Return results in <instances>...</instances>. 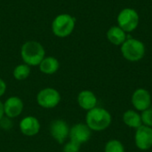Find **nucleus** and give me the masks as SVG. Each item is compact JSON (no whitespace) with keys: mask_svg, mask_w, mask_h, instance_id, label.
I'll return each instance as SVG.
<instances>
[{"mask_svg":"<svg viewBox=\"0 0 152 152\" xmlns=\"http://www.w3.org/2000/svg\"><path fill=\"white\" fill-rule=\"evenodd\" d=\"M20 56L23 63L29 67L38 66L45 57V50L42 44L35 40L25 42L20 48Z\"/></svg>","mask_w":152,"mask_h":152,"instance_id":"nucleus-1","label":"nucleus"},{"mask_svg":"<svg viewBox=\"0 0 152 152\" xmlns=\"http://www.w3.org/2000/svg\"><path fill=\"white\" fill-rule=\"evenodd\" d=\"M112 121L110 113L100 107H95L87 111L86 117V124L87 126L95 132H101L107 129Z\"/></svg>","mask_w":152,"mask_h":152,"instance_id":"nucleus-2","label":"nucleus"},{"mask_svg":"<svg viewBox=\"0 0 152 152\" xmlns=\"http://www.w3.org/2000/svg\"><path fill=\"white\" fill-rule=\"evenodd\" d=\"M76 27V19L69 13H60L52 21V32L60 38L68 37Z\"/></svg>","mask_w":152,"mask_h":152,"instance_id":"nucleus-3","label":"nucleus"},{"mask_svg":"<svg viewBox=\"0 0 152 152\" xmlns=\"http://www.w3.org/2000/svg\"><path fill=\"white\" fill-rule=\"evenodd\" d=\"M122 56L128 61L136 62L141 61L146 52L143 42L137 38H128L120 45Z\"/></svg>","mask_w":152,"mask_h":152,"instance_id":"nucleus-4","label":"nucleus"},{"mask_svg":"<svg viewBox=\"0 0 152 152\" xmlns=\"http://www.w3.org/2000/svg\"><path fill=\"white\" fill-rule=\"evenodd\" d=\"M118 26L125 32L131 33L134 31L140 23V16L136 10L126 7L122 9L117 17Z\"/></svg>","mask_w":152,"mask_h":152,"instance_id":"nucleus-5","label":"nucleus"},{"mask_svg":"<svg viewBox=\"0 0 152 152\" xmlns=\"http://www.w3.org/2000/svg\"><path fill=\"white\" fill-rule=\"evenodd\" d=\"M61 102L60 93L53 87H45L40 90L37 95V104L44 109H53Z\"/></svg>","mask_w":152,"mask_h":152,"instance_id":"nucleus-6","label":"nucleus"},{"mask_svg":"<svg viewBox=\"0 0 152 152\" xmlns=\"http://www.w3.org/2000/svg\"><path fill=\"white\" fill-rule=\"evenodd\" d=\"M69 126L62 119H55L50 125V134L53 139L60 144L66 142L69 135Z\"/></svg>","mask_w":152,"mask_h":152,"instance_id":"nucleus-7","label":"nucleus"},{"mask_svg":"<svg viewBox=\"0 0 152 152\" xmlns=\"http://www.w3.org/2000/svg\"><path fill=\"white\" fill-rule=\"evenodd\" d=\"M92 135V130L87 126L86 124L77 123L71 126L69 129V139L70 141L81 145L88 142Z\"/></svg>","mask_w":152,"mask_h":152,"instance_id":"nucleus-8","label":"nucleus"},{"mask_svg":"<svg viewBox=\"0 0 152 152\" xmlns=\"http://www.w3.org/2000/svg\"><path fill=\"white\" fill-rule=\"evenodd\" d=\"M136 147L141 151H147L152 148V127L142 125L136 129L134 134Z\"/></svg>","mask_w":152,"mask_h":152,"instance_id":"nucleus-9","label":"nucleus"},{"mask_svg":"<svg viewBox=\"0 0 152 152\" xmlns=\"http://www.w3.org/2000/svg\"><path fill=\"white\" fill-rule=\"evenodd\" d=\"M132 104L138 111H143L151 108V96L149 91L144 88L136 89L132 95Z\"/></svg>","mask_w":152,"mask_h":152,"instance_id":"nucleus-10","label":"nucleus"},{"mask_svg":"<svg viewBox=\"0 0 152 152\" xmlns=\"http://www.w3.org/2000/svg\"><path fill=\"white\" fill-rule=\"evenodd\" d=\"M23 102L18 96H11L5 100L4 102V116L10 118H15L19 117L23 110Z\"/></svg>","mask_w":152,"mask_h":152,"instance_id":"nucleus-11","label":"nucleus"},{"mask_svg":"<svg viewBox=\"0 0 152 152\" xmlns=\"http://www.w3.org/2000/svg\"><path fill=\"white\" fill-rule=\"evenodd\" d=\"M40 122L33 116H27L23 118L19 124V128L21 134L28 137L37 135L40 131Z\"/></svg>","mask_w":152,"mask_h":152,"instance_id":"nucleus-12","label":"nucleus"},{"mask_svg":"<svg viewBox=\"0 0 152 152\" xmlns=\"http://www.w3.org/2000/svg\"><path fill=\"white\" fill-rule=\"evenodd\" d=\"M77 103L81 109L88 111L96 107L97 97L92 91L83 90L77 95Z\"/></svg>","mask_w":152,"mask_h":152,"instance_id":"nucleus-13","label":"nucleus"},{"mask_svg":"<svg viewBox=\"0 0 152 152\" xmlns=\"http://www.w3.org/2000/svg\"><path fill=\"white\" fill-rule=\"evenodd\" d=\"M106 37L109 42L114 45H121L127 39L126 32H125L118 25L111 26L108 29L106 33Z\"/></svg>","mask_w":152,"mask_h":152,"instance_id":"nucleus-14","label":"nucleus"},{"mask_svg":"<svg viewBox=\"0 0 152 152\" xmlns=\"http://www.w3.org/2000/svg\"><path fill=\"white\" fill-rule=\"evenodd\" d=\"M39 70L45 75H53L56 73L60 68L59 61L53 56H47L43 59V61L38 65Z\"/></svg>","mask_w":152,"mask_h":152,"instance_id":"nucleus-15","label":"nucleus"},{"mask_svg":"<svg viewBox=\"0 0 152 152\" xmlns=\"http://www.w3.org/2000/svg\"><path fill=\"white\" fill-rule=\"evenodd\" d=\"M124 123L131 128H138L142 125L141 115L133 110H128L123 114Z\"/></svg>","mask_w":152,"mask_h":152,"instance_id":"nucleus-16","label":"nucleus"},{"mask_svg":"<svg viewBox=\"0 0 152 152\" xmlns=\"http://www.w3.org/2000/svg\"><path fill=\"white\" fill-rule=\"evenodd\" d=\"M29 75H30V67L25 63H20L17 65L12 71L13 77L18 81H22L27 79L29 77Z\"/></svg>","mask_w":152,"mask_h":152,"instance_id":"nucleus-17","label":"nucleus"},{"mask_svg":"<svg viewBox=\"0 0 152 152\" xmlns=\"http://www.w3.org/2000/svg\"><path fill=\"white\" fill-rule=\"evenodd\" d=\"M104 152H125V148L121 142L118 140H110L106 143Z\"/></svg>","mask_w":152,"mask_h":152,"instance_id":"nucleus-18","label":"nucleus"},{"mask_svg":"<svg viewBox=\"0 0 152 152\" xmlns=\"http://www.w3.org/2000/svg\"><path fill=\"white\" fill-rule=\"evenodd\" d=\"M141 118L143 126L152 127V108H149L142 111Z\"/></svg>","mask_w":152,"mask_h":152,"instance_id":"nucleus-19","label":"nucleus"},{"mask_svg":"<svg viewBox=\"0 0 152 152\" xmlns=\"http://www.w3.org/2000/svg\"><path fill=\"white\" fill-rule=\"evenodd\" d=\"M80 146L79 144L72 142V141H69V142H67L64 147H63V152H79L80 151Z\"/></svg>","mask_w":152,"mask_h":152,"instance_id":"nucleus-20","label":"nucleus"},{"mask_svg":"<svg viewBox=\"0 0 152 152\" xmlns=\"http://www.w3.org/2000/svg\"><path fill=\"white\" fill-rule=\"evenodd\" d=\"M0 127L5 131H8L10 130L12 127V118L6 117V116H4L1 119H0Z\"/></svg>","mask_w":152,"mask_h":152,"instance_id":"nucleus-21","label":"nucleus"},{"mask_svg":"<svg viewBox=\"0 0 152 152\" xmlns=\"http://www.w3.org/2000/svg\"><path fill=\"white\" fill-rule=\"evenodd\" d=\"M6 91V84L4 79L0 78V97H2Z\"/></svg>","mask_w":152,"mask_h":152,"instance_id":"nucleus-22","label":"nucleus"},{"mask_svg":"<svg viewBox=\"0 0 152 152\" xmlns=\"http://www.w3.org/2000/svg\"><path fill=\"white\" fill-rule=\"evenodd\" d=\"M4 116V102L0 101V119Z\"/></svg>","mask_w":152,"mask_h":152,"instance_id":"nucleus-23","label":"nucleus"},{"mask_svg":"<svg viewBox=\"0 0 152 152\" xmlns=\"http://www.w3.org/2000/svg\"><path fill=\"white\" fill-rule=\"evenodd\" d=\"M151 1H152V0H151Z\"/></svg>","mask_w":152,"mask_h":152,"instance_id":"nucleus-24","label":"nucleus"}]
</instances>
